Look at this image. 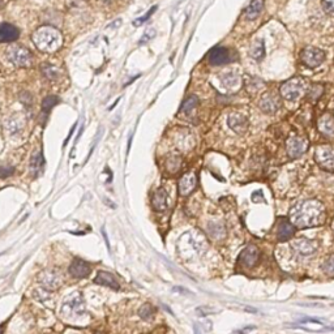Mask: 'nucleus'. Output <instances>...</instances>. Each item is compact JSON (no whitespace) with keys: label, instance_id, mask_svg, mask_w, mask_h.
I'll return each mask as SVG.
<instances>
[{"label":"nucleus","instance_id":"obj_1","mask_svg":"<svg viewBox=\"0 0 334 334\" xmlns=\"http://www.w3.org/2000/svg\"><path fill=\"white\" fill-rule=\"evenodd\" d=\"M325 219V208L318 200H303L290 210L291 223L298 229H308L322 225Z\"/></svg>","mask_w":334,"mask_h":334},{"label":"nucleus","instance_id":"obj_2","mask_svg":"<svg viewBox=\"0 0 334 334\" xmlns=\"http://www.w3.org/2000/svg\"><path fill=\"white\" fill-rule=\"evenodd\" d=\"M33 42L37 49L43 53H55L60 49L63 39L61 34L53 26H42L33 34Z\"/></svg>","mask_w":334,"mask_h":334},{"label":"nucleus","instance_id":"obj_3","mask_svg":"<svg viewBox=\"0 0 334 334\" xmlns=\"http://www.w3.org/2000/svg\"><path fill=\"white\" fill-rule=\"evenodd\" d=\"M61 314L67 317L81 316L85 314V302L80 293H72L61 303Z\"/></svg>","mask_w":334,"mask_h":334},{"label":"nucleus","instance_id":"obj_4","mask_svg":"<svg viewBox=\"0 0 334 334\" xmlns=\"http://www.w3.org/2000/svg\"><path fill=\"white\" fill-rule=\"evenodd\" d=\"M304 90H306L304 81L299 77H295V79L286 81L285 84H282L279 93H281L282 97L287 101H295V99L302 97Z\"/></svg>","mask_w":334,"mask_h":334},{"label":"nucleus","instance_id":"obj_5","mask_svg":"<svg viewBox=\"0 0 334 334\" xmlns=\"http://www.w3.org/2000/svg\"><path fill=\"white\" fill-rule=\"evenodd\" d=\"M7 59L11 64L15 67H20V68H26L32 65L33 58L32 54L28 50L20 46H12L7 50Z\"/></svg>","mask_w":334,"mask_h":334},{"label":"nucleus","instance_id":"obj_6","mask_svg":"<svg viewBox=\"0 0 334 334\" xmlns=\"http://www.w3.org/2000/svg\"><path fill=\"white\" fill-rule=\"evenodd\" d=\"M316 161L324 170L334 171V148L330 145L318 146L314 152Z\"/></svg>","mask_w":334,"mask_h":334},{"label":"nucleus","instance_id":"obj_7","mask_svg":"<svg viewBox=\"0 0 334 334\" xmlns=\"http://www.w3.org/2000/svg\"><path fill=\"white\" fill-rule=\"evenodd\" d=\"M310 142L307 138L300 136H290L286 141V150L291 158H298L306 153Z\"/></svg>","mask_w":334,"mask_h":334},{"label":"nucleus","instance_id":"obj_8","mask_svg":"<svg viewBox=\"0 0 334 334\" xmlns=\"http://www.w3.org/2000/svg\"><path fill=\"white\" fill-rule=\"evenodd\" d=\"M300 59H302V61L307 67L316 68V67L321 64L322 61L325 60V53L322 50L316 49V47H306L302 51Z\"/></svg>","mask_w":334,"mask_h":334},{"label":"nucleus","instance_id":"obj_9","mask_svg":"<svg viewBox=\"0 0 334 334\" xmlns=\"http://www.w3.org/2000/svg\"><path fill=\"white\" fill-rule=\"evenodd\" d=\"M291 247L296 251L299 255L303 256H310L314 255L318 248V242L314 239H306V237H299L296 240L291 242Z\"/></svg>","mask_w":334,"mask_h":334},{"label":"nucleus","instance_id":"obj_10","mask_svg":"<svg viewBox=\"0 0 334 334\" xmlns=\"http://www.w3.org/2000/svg\"><path fill=\"white\" fill-rule=\"evenodd\" d=\"M258 258H260V251L256 246H247L244 250L242 251V254L239 255V264L243 265L244 268H254L257 264Z\"/></svg>","mask_w":334,"mask_h":334},{"label":"nucleus","instance_id":"obj_11","mask_svg":"<svg viewBox=\"0 0 334 334\" xmlns=\"http://www.w3.org/2000/svg\"><path fill=\"white\" fill-rule=\"evenodd\" d=\"M4 131L8 136H17L22 132L25 125V119L19 114H15L12 117L7 118L4 120Z\"/></svg>","mask_w":334,"mask_h":334},{"label":"nucleus","instance_id":"obj_12","mask_svg":"<svg viewBox=\"0 0 334 334\" xmlns=\"http://www.w3.org/2000/svg\"><path fill=\"white\" fill-rule=\"evenodd\" d=\"M196 185H197V177L194 171H189L184 174L179 180V194L181 196H188L194 192Z\"/></svg>","mask_w":334,"mask_h":334},{"label":"nucleus","instance_id":"obj_13","mask_svg":"<svg viewBox=\"0 0 334 334\" xmlns=\"http://www.w3.org/2000/svg\"><path fill=\"white\" fill-rule=\"evenodd\" d=\"M39 281L44 289L55 290L61 285V275L55 270H46L40 274Z\"/></svg>","mask_w":334,"mask_h":334},{"label":"nucleus","instance_id":"obj_14","mask_svg":"<svg viewBox=\"0 0 334 334\" xmlns=\"http://www.w3.org/2000/svg\"><path fill=\"white\" fill-rule=\"evenodd\" d=\"M208 60L212 65L229 64L231 61V55H230L229 50L225 47H216L208 55Z\"/></svg>","mask_w":334,"mask_h":334},{"label":"nucleus","instance_id":"obj_15","mask_svg":"<svg viewBox=\"0 0 334 334\" xmlns=\"http://www.w3.org/2000/svg\"><path fill=\"white\" fill-rule=\"evenodd\" d=\"M229 127L237 135H244L248 129V120L242 114H231L227 119Z\"/></svg>","mask_w":334,"mask_h":334},{"label":"nucleus","instance_id":"obj_16","mask_svg":"<svg viewBox=\"0 0 334 334\" xmlns=\"http://www.w3.org/2000/svg\"><path fill=\"white\" fill-rule=\"evenodd\" d=\"M258 106H260V109H261L265 114H274L279 110L281 102H279V98H278L277 96L265 94V96L260 99V102H258Z\"/></svg>","mask_w":334,"mask_h":334},{"label":"nucleus","instance_id":"obj_17","mask_svg":"<svg viewBox=\"0 0 334 334\" xmlns=\"http://www.w3.org/2000/svg\"><path fill=\"white\" fill-rule=\"evenodd\" d=\"M318 131L328 137H334V117L332 114L325 113L318 118L317 120Z\"/></svg>","mask_w":334,"mask_h":334},{"label":"nucleus","instance_id":"obj_18","mask_svg":"<svg viewBox=\"0 0 334 334\" xmlns=\"http://www.w3.org/2000/svg\"><path fill=\"white\" fill-rule=\"evenodd\" d=\"M19 37H20V32L16 26L11 24L0 25V42H3V43L15 42Z\"/></svg>","mask_w":334,"mask_h":334},{"label":"nucleus","instance_id":"obj_19","mask_svg":"<svg viewBox=\"0 0 334 334\" xmlns=\"http://www.w3.org/2000/svg\"><path fill=\"white\" fill-rule=\"evenodd\" d=\"M295 233V226L293 223H290L286 219H279V223H278L277 227V239L279 242H286L289 240Z\"/></svg>","mask_w":334,"mask_h":334},{"label":"nucleus","instance_id":"obj_20","mask_svg":"<svg viewBox=\"0 0 334 334\" xmlns=\"http://www.w3.org/2000/svg\"><path fill=\"white\" fill-rule=\"evenodd\" d=\"M90 265L84 260H73V262L69 266V274L75 278H84L90 273Z\"/></svg>","mask_w":334,"mask_h":334},{"label":"nucleus","instance_id":"obj_21","mask_svg":"<svg viewBox=\"0 0 334 334\" xmlns=\"http://www.w3.org/2000/svg\"><path fill=\"white\" fill-rule=\"evenodd\" d=\"M94 282L98 283V285L110 287L113 290H119V283H118L117 278L114 277L111 273H109V272H103V270L98 272L97 277L94 278Z\"/></svg>","mask_w":334,"mask_h":334},{"label":"nucleus","instance_id":"obj_22","mask_svg":"<svg viewBox=\"0 0 334 334\" xmlns=\"http://www.w3.org/2000/svg\"><path fill=\"white\" fill-rule=\"evenodd\" d=\"M152 205L157 212H163L167 209V192L165 189L159 188L154 192L152 197Z\"/></svg>","mask_w":334,"mask_h":334},{"label":"nucleus","instance_id":"obj_23","mask_svg":"<svg viewBox=\"0 0 334 334\" xmlns=\"http://www.w3.org/2000/svg\"><path fill=\"white\" fill-rule=\"evenodd\" d=\"M264 9V0H252L248 8L246 9V17L248 20H255L260 16V13Z\"/></svg>","mask_w":334,"mask_h":334},{"label":"nucleus","instance_id":"obj_24","mask_svg":"<svg viewBox=\"0 0 334 334\" xmlns=\"http://www.w3.org/2000/svg\"><path fill=\"white\" fill-rule=\"evenodd\" d=\"M43 154L38 153L36 156H33L32 161H30V173H32L33 177H39L40 174L43 173Z\"/></svg>","mask_w":334,"mask_h":334},{"label":"nucleus","instance_id":"obj_25","mask_svg":"<svg viewBox=\"0 0 334 334\" xmlns=\"http://www.w3.org/2000/svg\"><path fill=\"white\" fill-rule=\"evenodd\" d=\"M251 58H254L255 60H261L264 55H265V44L261 39L255 40L250 49Z\"/></svg>","mask_w":334,"mask_h":334},{"label":"nucleus","instance_id":"obj_26","mask_svg":"<svg viewBox=\"0 0 334 334\" xmlns=\"http://www.w3.org/2000/svg\"><path fill=\"white\" fill-rule=\"evenodd\" d=\"M208 229H209L210 235L216 239H221L225 236V226L222 222H210Z\"/></svg>","mask_w":334,"mask_h":334},{"label":"nucleus","instance_id":"obj_27","mask_svg":"<svg viewBox=\"0 0 334 334\" xmlns=\"http://www.w3.org/2000/svg\"><path fill=\"white\" fill-rule=\"evenodd\" d=\"M197 105H198V98L196 97V96H191V97H188L184 101V103H183V106H181L180 111L181 113L187 114V115H189V114H192V111L197 107Z\"/></svg>","mask_w":334,"mask_h":334},{"label":"nucleus","instance_id":"obj_28","mask_svg":"<svg viewBox=\"0 0 334 334\" xmlns=\"http://www.w3.org/2000/svg\"><path fill=\"white\" fill-rule=\"evenodd\" d=\"M222 84L227 86V88H234L239 84V76L235 73H226L225 76L221 77Z\"/></svg>","mask_w":334,"mask_h":334},{"label":"nucleus","instance_id":"obj_29","mask_svg":"<svg viewBox=\"0 0 334 334\" xmlns=\"http://www.w3.org/2000/svg\"><path fill=\"white\" fill-rule=\"evenodd\" d=\"M58 102H59V98L55 97V96H50V97H46L43 99V102H42V110H43L46 114H49L50 110L53 109L54 106L57 105Z\"/></svg>","mask_w":334,"mask_h":334},{"label":"nucleus","instance_id":"obj_30","mask_svg":"<svg viewBox=\"0 0 334 334\" xmlns=\"http://www.w3.org/2000/svg\"><path fill=\"white\" fill-rule=\"evenodd\" d=\"M180 165H181V161L180 158L177 157V156H174V157L169 158L167 159V163H166V167H167V170H169V173H177V170L180 169Z\"/></svg>","mask_w":334,"mask_h":334},{"label":"nucleus","instance_id":"obj_31","mask_svg":"<svg viewBox=\"0 0 334 334\" xmlns=\"http://www.w3.org/2000/svg\"><path fill=\"white\" fill-rule=\"evenodd\" d=\"M138 316H140L142 320H150L152 316H153V307L150 306L149 303L141 306V308L138 310Z\"/></svg>","mask_w":334,"mask_h":334},{"label":"nucleus","instance_id":"obj_32","mask_svg":"<svg viewBox=\"0 0 334 334\" xmlns=\"http://www.w3.org/2000/svg\"><path fill=\"white\" fill-rule=\"evenodd\" d=\"M322 270L329 275H334V255H330L329 257H326L322 264Z\"/></svg>","mask_w":334,"mask_h":334},{"label":"nucleus","instance_id":"obj_33","mask_svg":"<svg viewBox=\"0 0 334 334\" xmlns=\"http://www.w3.org/2000/svg\"><path fill=\"white\" fill-rule=\"evenodd\" d=\"M156 9H157V5H154L153 8L149 9V12L146 13V15H144V16L140 17V19H136V20L133 21V25H135V26H140V25H142L144 22H146V21L150 19V16L156 12Z\"/></svg>","mask_w":334,"mask_h":334},{"label":"nucleus","instance_id":"obj_34","mask_svg":"<svg viewBox=\"0 0 334 334\" xmlns=\"http://www.w3.org/2000/svg\"><path fill=\"white\" fill-rule=\"evenodd\" d=\"M154 37H156V30H154V29H149V30H146V32L144 33V36L141 37V39L138 43L140 44L148 43V42H149L152 38H154Z\"/></svg>","mask_w":334,"mask_h":334},{"label":"nucleus","instance_id":"obj_35","mask_svg":"<svg viewBox=\"0 0 334 334\" xmlns=\"http://www.w3.org/2000/svg\"><path fill=\"white\" fill-rule=\"evenodd\" d=\"M322 90H324V88H322V86H318V85H314V86H312V90H311V94H312V97L318 98V97H320V96H321Z\"/></svg>","mask_w":334,"mask_h":334},{"label":"nucleus","instance_id":"obj_36","mask_svg":"<svg viewBox=\"0 0 334 334\" xmlns=\"http://www.w3.org/2000/svg\"><path fill=\"white\" fill-rule=\"evenodd\" d=\"M13 173V169H7V167H0V177H8Z\"/></svg>","mask_w":334,"mask_h":334},{"label":"nucleus","instance_id":"obj_37","mask_svg":"<svg viewBox=\"0 0 334 334\" xmlns=\"http://www.w3.org/2000/svg\"><path fill=\"white\" fill-rule=\"evenodd\" d=\"M262 198H264V196H262L261 191H257V192H254V194H252V201L254 202L264 201Z\"/></svg>","mask_w":334,"mask_h":334},{"label":"nucleus","instance_id":"obj_38","mask_svg":"<svg viewBox=\"0 0 334 334\" xmlns=\"http://www.w3.org/2000/svg\"><path fill=\"white\" fill-rule=\"evenodd\" d=\"M194 329H195V334H201V332H200V328H198V325H195Z\"/></svg>","mask_w":334,"mask_h":334},{"label":"nucleus","instance_id":"obj_39","mask_svg":"<svg viewBox=\"0 0 334 334\" xmlns=\"http://www.w3.org/2000/svg\"><path fill=\"white\" fill-rule=\"evenodd\" d=\"M0 334H3V328H0Z\"/></svg>","mask_w":334,"mask_h":334}]
</instances>
